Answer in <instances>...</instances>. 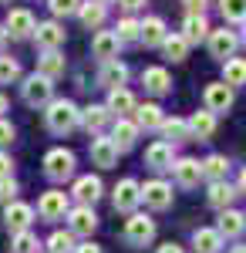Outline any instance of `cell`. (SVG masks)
Here are the masks:
<instances>
[{
    "label": "cell",
    "instance_id": "7",
    "mask_svg": "<svg viewBox=\"0 0 246 253\" xmlns=\"http://www.w3.org/2000/svg\"><path fill=\"white\" fill-rule=\"evenodd\" d=\"M31 223H34V206H27V203H7L3 206V226L10 230V233H24V230H31Z\"/></svg>",
    "mask_w": 246,
    "mask_h": 253
},
{
    "label": "cell",
    "instance_id": "6",
    "mask_svg": "<svg viewBox=\"0 0 246 253\" xmlns=\"http://www.w3.org/2000/svg\"><path fill=\"white\" fill-rule=\"evenodd\" d=\"M206 44H209V54H212V58L229 61V58H233V51L240 47V34L229 31V27H219V31H209Z\"/></svg>",
    "mask_w": 246,
    "mask_h": 253
},
{
    "label": "cell",
    "instance_id": "18",
    "mask_svg": "<svg viewBox=\"0 0 246 253\" xmlns=\"http://www.w3.org/2000/svg\"><path fill=\"white\" fill-rule=\"evenodd\" d=\"M71 193H75V199L81 206H95L98 199H101V179L98 175H78Z\"/></svg>",
    "mask_w": 246,
    "mask_h": 253
},
{
    "label": "cell",
    "instance_id": "1",
    "mask_svg": "<svg viewBox=\"0 0 246 253\" xmlns=\"http://www.w3.org/2000/svg\"><path fill=\"white\" fill-rule=\"evenodd\" d=\"M44 122H47V128H51L54 135H64V132L78 128L81 108H78L75 101H68V98H54V101L47 105V112H44Z\"/></svg>",
    "mask_w": 246,
    "mask_h": 253
},
{
    "label": "cell",
    "instance_id": "48",
    "mask_svg": "<svg viewBox=\"0 0 246 253\" xmlns=\"http://www.w3.org/2000/svg\"><path fill=\"white\" fill-rule=\"evenodd\" d=\"M149 0H118V7H125V10H138V7H145Z\"/></svg>",
    "mask_w": 246,
    "mask_h": 253
},
{
    "label": "cell",
    "instance_id": "4",
    "mask_svg": "<svg viewBox=\"0 0 246 253\" xmlns=\"http://www.w3.org/2000/svg\"><path fill=\"white\" fill-rule=\"evenodd\" d=\"M125 240L132 247H149L152 240H155V219L145 213H132L125 219Z\"/></svg>",
    "mask_w": 246,
    "mask_h": 253
},
{
    "label": "cell",
    "instance_id": "39",
    "mask_svg": "<svg viewBox=\"0 0 246 253\" xmlns=\"http://www.w3.org/2000/svg\"><path fill=\"white\" fill-rule=\"evenodd\" d=\"M115 34H118V41H122V44H128V41H138V34H142V20L122 17V20H118V27H115Z\"/></svg>",
    "mask_w": 246,
    "mask_h": 253
},
{
    "label": "cell",
    "instance_id": "14",
    "mask_svg": "<svg viewBox=\"0 0 246 253\" xmlns=\"http://www.w3.org/2000/svg\"><path fill=\"white\" fill-rule=\"evenodd\" d=\"M98 226V216L91 206H75L71 213H68V230L75 236H91Z\"/></svg>",
    "mask_w": 246,
    "mask_h": 253
},
{
    "label": "cell",
    "instance_id": "40",
    "mask_svg": "<svg viewBox=\"0 0 246 253\" xmlns=\"http://www.w3.org/2000/svg\"><path fill=\"white\" fill-rule=\"evenodd\" d=\"M162 135L172 138V142H182V138H189V125L182 118H165L162 122Z\"/></svg>",
    "mask_w": 246,
    "mask_h": 253
},
{
    "label": "cell",
    "instance_id": "27",
    "mask_svg": "<svg viewBox=\"0 0 246 253\" xmlns=\"http://www.w3.org/2000/svg\"><path fill=\"white\" fill-rule=\"evenodd\" d=\"M186 125H189V135H192V138L206 142V138H212V132H216V115L203 108V112H196V115H192Z\"/></svg>",
    "mask_w": 246,
    "mask_h": 253
},
{
    "label": "cell",
    "instance_id": "12",
    "mask_svg": "<svg viewBox=\"0 0 246 253\" xmlns=\"http://www.w3.org/2000/svg\"><path fill=\"white\" fill-rule=\"evenodd\" d=\"M91 51H95V58L101 64H108V61H118V51H122V41L115 31H98L95 38H91Z\"/></svg>",
    "mask_w": 246,
    "mask_h": 253
},
{
    "label": "cell",
    "instance_id": "15",
    "mask_svg": "<svg viewBox=\"0 0 246 253\" xmlns=\"http://www.w3.org/2000/svg\"><path fill=\"white\" fill-rule=\"evenodd\" d=\"M145 162H149L155 172H165L175 166V149H172V142H152L149 149H145Z\"/></svg>",
    "mask_w": 246,
    "mask_h": 253
},
{
    "label": "cell",
    "instance_id": "26",
    "mask_svg": "<svg viewBox=\"0 0 246 253\" xmlns=\"http://www.w3.org/2000/svg\"><path fill=\"white\" fill-rule=\"evenodd\" d=\"M236 186L229 182V179H223V182H209V193H206V199H209V206H216V210H229V203L236 199Z\"/></svg>",
    "mask_w": 246,
    "mask_h": 253
},
{
    "label": "cell",
    "instance_id": "35",
    "mask_svg": "<svg viewBox=\"0 0 246 253\" xmlns=\"http://www.w3.org/2000/svg\"><path fill=\"white\" fill-rule=\"evenodd\" d=\"M75 233L71 230H54L47 236V253H75Z\"/></svg>",
    "mask_w": 246,
    "mask_h": 253
},
{
    "label": "cell",
    "instance_id": "10",
    "mask_svg": "<svg viewBox=\"0 0 246 253\" xmlns=\"http://www.w3.org/2000/svg\"><path fill=\"white\" fill-rule=\"evenodd\" d=\"M115 210H122V213H135V206L142 203V186L135 182V179H122L118 186H115V196H112Z\"/></svg>",
    "mask_w": 246,
    "mask_h": 253
},
{
    "label": "cell",
    "instance_id": "23",
    "mask_svg": "<svg viewBox=\"0 0 246 253\" xmlns=\"http://www.w3.org/2000/svg\"><path fill=\"white\" fill-rule=\"evenodd\" d=\"M165 38H169V31H165V20L162 17H145L142 20V34H138V41H142L145 47H162Z\"/></svg>",
    "mask_w": 246,
    "mask_h": 253
},
{
    "label": "cell",
    "instance_id": "31",
    "mask_svg": "<svg viewBox=\"0 0 246 253\" xmlns=\"http://www.w3.org/2000/svg\"><path fill=\"white\" fill-rule=\"evenodd\" d=\"M105 14H108V10H105V3H98V0H88V3L78 7V20H81L88 31L101 27V24H105Z\"/></svg>",
    "mask_w": 246,
    "mask_h": 253
},
{
    "label": "cell",
    "instance_id": "50",
    "mask_svg": "<svg viewBox=\"0 0 246 253\" xmlns=\"http://www.w3.org/2000/svg\"><path fill=\"white\" fill-rule=\"evenodd\" d=\"M236 193H246V169L240 172V182H236Z\"/></svg>",
    "mask_w": 246,
    "mask_h": 253
},
{
    "label": "cell",
    "instance_id": "42",
    "mask_svg": "<svg viewBox=\"0 0 246 253\" xmlns=\"http://www.w3.org/2000/svg\"><path fill=\"white\" fill-rule=\"evenodd\" d=\"M47 7H51L54 17H71V14H78L81 0H47Z\"/></svg>",
    "mask_w": 246,
    "mask_h": 253
},
{
    "label": "cell",
    "instance_id": "49",
    "mask_svg": "<svg viewBox=\"0 0 246 253\" xmlns=\"http://www.w3.org/2000/svg\"><path fill=\"white\" fill-rule=\"evenodd\" d=\"M159 253H186L179 243H165V247H159Z\"/></svg>",
    "mask_w": 246,
    "mask_h": 253
},
{
    "label": "cell",
    "instance_id": "54",
    "mask_svg": "<svg viewBox=\"0 0 246 253\" xmlns=\"http://www.w3.org/2000/svg\"><path fill=\"white\" fill-rule=\"evenodd\" d=\"M240 41H243V44H246V24H243V34H240Z\"/></svg>",
    "mask_w": 246,
    "mask_h": 253
},
{
    "label": "cell",
    "instance_id": "5",
    "mask_svg": "<svg viewBox=\"0 0 246 253\" xmlns=\"http://www.w3.org/2000/svg\"><path fill=\"white\" fill-rule=\"evenodd\" d=\"M3 31H7V38H31L34 31H38V20H34V14L27 10V7H14L10 14H7V20H3Z\"/></svg>",
    "mask_w": 246,
    "mask_h": 253
},
{
    "label": "cell",
    "instance_id": "25",
    "mask_svg": "<svg viewBox=\"0 0 246 253\" xmlns=\"http://www.w3.org/2000/svg\"><path fill=\"white\" fill-rule=\"evenodd\" d=\"M246 230V213H240V210H223L219 213V223H216V233L219 236H240Z\"/></svg>",
    "mask_w": 246,
    "mask_h": 253
},
{
    "label": "cell",
    "instance_id": "44",
    "mask_svg": "<svg viewBox=\"0 0 246 253\" xmlns=\"http://www.w3.org/2000/svg\"><path fill=\"white\" fill-rule=\"evenodd\" d=\"M10 142H14V125L7 118H0V149H7Z\"/></svg>",
    "mask_w": 246,
    "mask_h": 253
},
{
    "label": "cell",
    "instance_id": "11",
    "mask_svg": "<svg viewBox=\"0 0 246 253\" xmlns=\"http://www.w3.org/2000/svg\"><path fill=\"white\" fill-rule=\"evenodd\" d=\"M203 101H206V112H212V115L229 112L233 108V88L223 84V81H212V84H206V91H203Z\"/></svg>",
    "mask_w": 246,
    "mask_h": 253
},
{
    "label": "cell",
    "instance_id": "9",
    "mask_svg": "<svg viewBox=\"0 0 246 253\" xmlns=\"http://www.w3.org/2000/svg\"><path fill=\"white\" fill-rule=\"evenodd\" d=\"M142 203H145L149 210H169L172 206V186L165 179H149V182L142 186Z\"/></svg>",
    "mask_w": 246,
    "mask_h": 253
},
{
    "label": "cell",
    "instance_id": "24",
    "mask_svg": "<svg viewBox=\"0 0 246 253\" xmlns=\"http://www.w3.org/2000/svg\"><path fill=\"white\" fill-rule=\"evenodd\" d=\"M105 108H108L112 115H118V118H128V112H135L138 105H135V95L128 91V88H115V91H108Z\"/></svg>",
    "mask_w": 246,
    "mask_h": 253
},
{
    "label": "cell",
    "instance_id": "13",
    "mask_svg": "<svg viewBox=\"0 0 246 253\" xmlns=\"http://www.w3.org/2000/svg\"><path fill=\"white\" fill-rule=\"evenodd\" d=\"M172 172H175V182L182 186V189H196L199 186V179H203V162L199 159H175V166H172Z\"/></svg>",
    "mask_w": 246,
    "mask_h": 253
},
{
    "label": "cell",
    "instance_id": "32",
    "mask_svg": "<svg viewBox=\"0 0 246 253\" xmlns=\"http://www.w3.org/2000/svg\"><path fill=\"white\" fill-rule=\"evenodd\" d=\"M108 118H112V112H108L105 105H88V108H81V122H84L88 132H101V128L108 125Z\"/></svg>",
    "mask_w": 246,
    "mask_h": 253
},
{
    "label": "cell",
    "instance_id": "28",
    "mask_svg": "<svg viewBox=\"0 0 246 253\" xmlns=\"http://www.w3.org/2000/svg\"><path fill=\"white\" fill-rule=\"evenodd\" d=\"M192 247H196V253H219L223 250V236L216 233L212 226H199L192 233Z\"/></svg>",
    "mask_w": 246,
    "mask_h": 253
},
{
    "label": "cell",
    "instance_id": "22",
    "mask_svg": "<svg viewBox=\"0 0 246 253\" xmlns=\"http://www.w3.org/2000/svg\"><path fill=\"white\" fill-rule=\"evenodd\" d=\"M118 145V152H125V149H132L135 145V138H138V125H135L132 118H118L112 125V135H108Z\"/></svg>",
    "mask_w": 246,
    "mask_h": 253
},
{
    "label": "cell",
    "instance_id": "20",
    "mask_svg": "<svg viewBox=\"0 0 246 253\" xmlns=\"http://www.w3.org/2000/svg\"><path fill=\"white\" fill-rule=\"evenodd\" d=\"M142 84H145V91H152V95H169L172 78H169V71H165V68L152 64V68L142 71Z\"/></svg>",
    "mask_w": 246,
    "mask_h": 253
},
{
    "label": "cell",
    "instance_id": "33",
    "mask_svg": "<svg viewBox=\"0 0 246 253\" xmlns=\"http://www.w3.org/2000/svg\"><path fill=\"white\" fill-rule=\"evenodd\" d=\"M223 84H229V88L246 84V58H229V61H223Z\"/></svg>",
    "mask_w": 246,
    "mask_h": 253
},
{
    "label": "cell",
    "instance_id": "37",
    "mask_svg": "<svg viewBox=\"0 0 246 253\" xmlns=\"http://www.w3.org/2000/svg\"><path fill=\"white\" fill-rule=\"evenodd\" d=\"M219 14L229 24H246V0H219Z\"/></svg>",
    "mask_w": 246,
    "mask_h": 253
},
{
    "label": "cell",
    "instance_id": "2",
    "mask_svg": "<svg viewBox=\"0 0 246 253\" xmlns=\"http://www.w3.org/2000/svg\"><path fill=\"white\" fill-rule=\"evenodd\" d=\"M20 95H24L27 105H34V108H38V105H51V101H54V81L34 71V75H27V78H24Z\"/></svg>",
    "mask_w": 246,
    "mask_h": 253
},
{
    "label": "cell",
    "instance_id": "55",
    "mask_svg": "<svg viewBox=\"0 0 246 253\" xmlns=\"http://www.w3.org/2000/svg\"><path fill=\"white\" fill-rule=\"evenodd\" d=\"M98 3H108V0H98Z\"/></svg>",
    "mask_w": 246,
    "mask_h": 253
},
{
    "label": "cell",
    "instance_id": "53",
    "mask_svg": "<svg viewBox=\"0 0 246 253\" xmlns=\"http://www.w3.org/2000/svg\"><path fill=\"white\" fill-rule=\"evenodd\" d=\"M3 41H7V31H3V27H0V47H3Z\"/></svg>",
    "mask_w": 246,
    "mask_h": 253
},
{
    "label": "cell",
    "instance_id": "21",
    "mask_svg": "<svg viewBox=\"0 0 246 253\" xmlns=\"http://www.w3.org/2000/svg\"><path fill=\"white\" fill-rule=\"evenodd\" d=\"M209 20L206 14H186V20H182V38H186V44H199V41L209 38Z\"/></svg>",
    "mask_w": 246,
    "mask_h": 253
},
{
    "label": "cell",
    "instance_id": "52",
    "mask_svg": "<svg viewBox=\"0 0 246 253\" xmlns=\"http://www.w3.org/2000/svg\"><path fill=\"white\" fill-rule=\"evenodd\" d=\"M229 253H246V243H240V247H233Z\"/></svg>",
    "mask_w": 246,
    "mask_h": 253
},
{
    "label": "cell",
    "instance_id": "19",
    "mask_svg": "<svg viewBox=\"0 0 246 253\" xmlns=\"http://www.w3.org/2000/svg\"><path fill=\"white\" fill-rule=\"evenodd\" d=\"M125 81H128V68L122 64V61H108V64H101V71H98V84L101 88H125Z\"/></svg>",
    "mask_w": 246,
    "mask_h": 253
},
{
    "label": "cell",
    "instance_id": "29",
    "mask_svg": "<svg viewBox=\"0 0 246 253\" xmlns=\"http://www.w3.org/2000/svg\"><path fill=\"white\" fill-rule=\"evenodd\" d=\"M162 122H165V115L155 101H145V105L135 108V125L138 128H162Z\"/></svg>",
    "mask_w": 246,
    "mask_h": 253
},
{
    "label": "cell",
    "instance_id": "47",
    "mask_svg": "<svg viewBox=\"0 0 246 253\" xmlns=\"http://www.w3.org/2000/svg\"><path fill=\"white\" fill-rule=\"evenodd\" d=\"M182 3H186V10H189V14H203L209 0H182Z\"/></svg>",
    "mask_w": 246,
    "mask_h": 253
},
{
    "label": "cell",
    "instance_id": "41",
    "mask_svg": "<svg viewBox=\"0 0 246 253\" xmlns=\"http://www.w3.org/2000/svg\"><path fill=\"white\" fill-rule=\"evenodd\" d=\"M20 78V64L7 54H0V84H10V81Z\"/></svg>",
    "mask_w": 246,
    "mask_h": 253
},
{
    "label": "cell",
    "instance_id": "46",
    "mask_svg": "<svg viewBox=\"0 0 246 253\" xmlns=\"http://www.w3.org/2000/svg\"><path fill=\"white\" fill-rule=\"evenodd\" d=\"M75 253H105V250L98 247L95 240H84V243H78V247H75Z\"/></svg>",
    "mask_w": 246,
    "mask_h": 253
},
{
    "label": "cell",
    "instance_id": "51",
    "mask_svg": "<svg viewBox=\"0 0 246 253\" xmlns=\"http://www.w3.org/2000/svg\"><path fill=\"white\" fill-rule=\"evenodd\" d=\"M3 112H7V95H0V118H3Z\"/></svg>",
    "mask_w": 246,
    "mask_h": 253
},
{
    "label": "cell",
    "instance_id": "16",
    "mask_svg": "<svg viewBox=\"0 0 246 253\" xmlns=\"http://www.w3.org/2000/svg\"><path fill=\"white\" fill-rule=\"evenodd\" d=\"M34 41H38L41 51H57L64 44V27L57 20H44V24H38V31H34Z\"/></svg>",
    "mask_w": 246,
    "mask_h": 253
},
{
    "label": "cell",
    "instance_id": "45",
    "mask_svg": "<svg viewBox=\"0 0 246 253\" xmlns=\"http://www.w3.org/2000/svg\"><path fill=\"white\" fill-rule=\"evenodd\" d=\"M10 172H14V159L7 152H0V179H10Z\"/></svg>",
    "mask_w": 246,
    "mask_h": 253
},
{
    "label": "cell",
    "instance_id": "8",
    "mask_svg": "<svg viewBox=\"0 0 246 253\" xmlns=\"http://www.w3.org/2000/svg\"><path fill=\"white\" fill-rule=\"evenodd\" d=\"M38 213L44 219H64V216L71 213V203H68V193H61V189H47V193L38 199Z\"/></svg>",
    "mask_w": 246,
    "mask_h": 253
},
{
    "label": "cell",
    "instance_id": "34",
    "mask_svg": "<svg viewBox=\"0 0 246 253\" xmlns=\"http://www.w3.org/2000/svg\"><path fill=\"white\" fill-rule=\"evenodd\" d=\"M38 75L54 81L57 75H64V58H61V51H44L38 58Z\"/></svg>",
    "mask_w": 246,
    "mask_h": 253
},
{
    "label": "cell",
    "instance_id": "36",
    "mask_svg": "<svg viewBox=\"0 0 246 253\" xmlns=\"http://www.w3.org/2000/svg\"><path fill=\"white\" fill-rule=\"evenodd\" d=\"M162 51H165V58H172V61H186L189 44H186V38H182V34H169V38L162 41Z\"/></svg>",
    "mask_w": 246,
    "mask_h": 253
},
{
    "label": "cell",
    "instance_id": "17",
    "mask_svg": "<svg viewBox=\"0 0 246 253\" xmlns=\"http://www.w3.org/2000/svg\"><path fill=\"white\" fill-rule=\"evenodd\" d=\"M91 162H95L98 169H112L115 162H118V145L108 135L91 138Z\"/></svg>",
    "mask_w": 246,
    "mask_h": 253
},
{
    "label": "cell",
    "instance_id": "38",
    "mask_svg": "<svg viewBox=\"0 0 246 253\" xmlns=\"http://www.w3.org/2000/svg\"><path fill=\"white\" fill-rule=\"evenodd\" d=\"M10 250L14 253H41V243H38V236L31 233V230H24V233H14Z\"/></svg>",
    "mask_w": 246,
    "mask_h": 253
},
{
    "label": "cell",
    "instance_id": "43",
    "mask_svg": "<svg viewBox=\"0 0 246 253\" xmlns=\"http://www.w3.org/2000/svg\"><path fill=\"white\" fill-rule=\"evenodd\" d=\"M14 196H17V182H14V175H10V179H0V203L7 206V203H14Z\"/></svg>",
    "mask_w": 246,
    "mask_h": 253
},
{
    "label": "cell",
    "instance_id": "3",
    "mask_svg": "<svg viewBox=\"0 0 246 253\" xmlns=\"http://www.w3.org/2000/svg\"><path fill=\"white\" fill-rule=\"evenodd\" d=\"M44 175H47L51 182L71 179V175H75V152H68V149H51V152L44 156Z\"/></svg>",
    "mask_w": 246,
    "mask_h": 253
},
{
    "label": "cell",
    "instance_id": "30",
    "mask_svg": "<svg viewBox=\"0 0 246 253\" xmlns=\"http://www.w3.org/2000/svg\"><path fill=\"white\" fill-rule=\"evenodd\" d=\"M229 175V159L219 156V152H212V156L203 159V179H209V182H223Z\"/></svg>",
    "mask_w": 246,
    "mask_h": 253
}]
</instances>
